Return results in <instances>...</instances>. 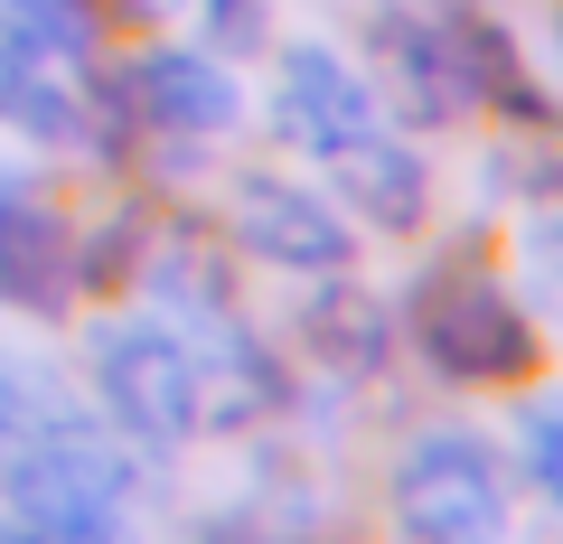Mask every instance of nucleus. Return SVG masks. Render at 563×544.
I'll return each mask as SVG.
<instances>
[{"mask_svg":"<svg viewBox=\"0 0 563 544\" xmlns=\"http://www.w3.org/2000/svg\"><path fill=\"white\" fill-rule=\"evenodd\" d=\"M0 498L29 535H113L122 498H132V460L113 442H95L85 423L47 413L10 460H0Z\"/></svg>","mask_w":563,"mask_h":544,"instance_id":"f257e3e1","label":"nucleus"},{"mask_svg":"<svg viewBox=\"0 0 563 544\" xmlns=\"http://www.w3.org/2000/svg\"><path fill=\"white\" fill-rule=\"evenodd\" d=\"M413 338L451 385H517L536 366V329L488 263H442L413 291Z\"/></svg>","mask_w":563,"mask_h":544,"instance_id":"f03ea898","label":"nucleus"},{"mask_svg":"<svg viewBox=\"0 0 563 544\" xmlns=\"http://www.w3.org/2000/svg\"><path fill=\"white\" fill-rule=\"evenodd\" d=\"M95 395L132 442L169 451L198 432V357L169 338L161 320H113L95 329Z\"/></svg>","mask_w":563,"mask_h":544,"instance_id":"7ed1b4c3","label":"nucleus"},{"mask_svg":"<svg viewBox=\"0 0 563 544\" xmlns=\"http://www.w3.org/2000/svg\"><path fill=\"white\" fill-rule=\"evenodd\" d=\"M395 517H404V535H498L507 488H498L488 442H470V432L413 442L404 469H395Z\"/></svg>","mask_w":563,"mask_h":544,"instance_id":"20e7f679","label":"nucleus"},{"mask_svg":"<svg viewBox=\"0 0 563 544\" xmlns=\"http://www.w3.org/2000/svg\"><path fill=\"white\" fill-rule=\"evenodd\" d=\"M235 244L254 263H282V273H347V254H357L339 207L291 188V179H273V169L235 179Z\"/></svg>","mask_w":563,"mask_h":544,"instance_id":"39448f33","label":"nucleus"},{"mask_svg":"<svg viewBox=\"0 0 563 544\" xmlns=\"http://www.w3.org/2000/svg\"><path fill=\"white\" fill-rule=\"evenodd\" d=\"M66 301H76V225L38 188H20V198L0 207V310L66 320Z\"/></svg>","mask_w":563,"mask_h":544,"instance_id":"423d86ee","label":"nucleus"},{"mask_svg":"<svg viewBox=\"0 0 563 544\" xmlns=\"http://www.w3.org/2000/svg\"><path fill=\"white\" fill-rule=\"evenodd\" d=\"M376 57H385V95L404 122H461L470 113V76L451 47L442 10H376Z\"/></svg>","mask_w":563,"mask_h":544,"instance_id":"0eeeda50","label":"nucleus"},{"mask_svg":"<svg viewBox=\"0 0 563 544\" xmlns=\"http://www.w3.org/2000/svg\"><path fill=\"white\" fill-rule=\"evenodd\" d=\"M273 122H282V142H291V151L329 160V151H347L357 132H376V95H366V85L347 76L329 47H282V95H273Z\"/></svg>","mask_w":563,"mask_h":544,"instance_id":"6e6552de","label":"nucleus"},{"mask_svg":"<svg viewBox=\"0 0 563 544\" xmlns=\"http://www.w3.org/2000/svg\"><path fill=\"white\" fill-rule=\"evenodd\" d=\"M132 103L151 132H179V142H207V132H225V122L244 113L235 76H225L217 57H198V47H151V57L132 66Z\"/></svg>","mask_w":563,"mask_h":544,"instance_id":"1a4fd4ad","label":"nucleus"},{"mask_svg":"<svg viewBox=\"0 0 563 544\" xmlns=\"http://www.w3.org/2000/svg\"><path fill=\"white\" fill-rule=\"evenodd\" d=\"M207 329V357H198V423H263V413H282L291 403V385H282L273 347L254 338V329H235V310L225 320H198Z\"/></svg>","mask_w":563,"mask_h":544,"instance_id":"9d476101","label":"nucleus"},{"mask_svg":"<svg viewBox=\"0 0 563 544\" xmlns=\"http://www.w3.org/2000/svg\"><path fill=\"white\" fill-rule=\"evenodd\" d=\"M0 122L20 142H76V85H66V57L38 47L10 10H0Z\"/></svg>","mask_w":563,"mask_h":544,"instance_id":"9b49d317","label":"nucleus"},{"mask_svg":"<svg viewBox=\"0 0 563 544\" xmlns=\"http://www.w3.org/2000/svg\"><path fill=\"white\" fill-rule=\"evenodd\" d=\"M329 169H339L347 207H357L366 225H385V235H413V225L432 217V169L404 142H385V132H357L347 151H329Z\"/></svg>","mask_w":563,"mask_h":544,"instance_id":"f8f14e48","label":"nucleus"},{"mask_svg":"<svg viewBox=\"0 0 563 544\" xmlns=\"http://www.w3.org/2000/svg\"><path fill=\"white\" fill-rule=\"evenodd\" d=\"M442 29H451V47H461L470 103H498V113H517V122H544V95L526 85L517 38H507V29L488 20V10H470V0H442Z\"/></svg>","mask_w":563,"mask_h":544,"instance_id":"ddd939ff","label":"nucleus"},{"mask_svg":"<svg viewBox=\"0 0 563 544\" xmlns=\"http://www.w3.org/2000/svg\"><path fill=\"white\" fill-rule=\"evenodd\" d=\"M310 347H320L339 376H376L385 347H395V320H385V301H366V291H320V301L301 310Z\"/></svg>","mask_w":563,"mask_h":544,"instance_id":"4468645a","label":"nucleus"},{"mask_svg":"<svg viewBox=\"0 0 563 544\" xmlns=\"http://www.w3.org/2000/svg\"><path fill=\"white\" fill-rule=\"evenodd\" d=\"M141 254H151L141 217H103L95 235H76V291H122L141 273Z\"/></svg>","mask_w":563,"mask_h":544,"instance_id":"2eb2a0df","label":"nucleus"},{"mask_svg":"<svg viewBox=\"0 0 563 544\" xmlns=\"http://www.w3.org/2000/svg\"><path fill=\"white\" fill-rule=\"evenodd\" d=\"M526 469H536V488L563 498V395L526 403Z\"/></svg>","mask_w":563,"mask_h":544,"instance_id":"dca6fc26","label":"nucleus"},{"mask_svg":"<svg viewBox=\"0 0 563 544\" xmlns=\"http://www.w3.org/2000/svg\"><path fill=\"white\" fill-rule=\"evenodd\" d=\"M217 47H263V0H207Z\"/></svg>","mask_w":563,"mask_h":544,"instance_id":"f3484780","label":"nucleus"},{"mask_svg":"<svg viewBox=\"0 0 563 544\" xmlns=\"http://www.w3.org/2000/svg\"><path fill=\"white\" fill-rule=\"evenodd\" d=\"M536 254H544V263H554V273H563V207H554V217L536 225Z\"/></svg>","mask_w":563,"mask_h":544,"instance_id":"a211bd4d","label":"nucleus"},{"mask_svg":"<svg viewBox=\"0 0 563 544\" xmlns=\"http://www.w3.org/2000/svg\"><path fill=\"white\" fill-rule=\"evenodd\" d=\"M122 20H161V10H179V0H113Z\"/></svg>","mask_w":563,"mask_h":544,"instance_id":"6ab92c4d","label":"nucleus"},{"mask_svg":"<svg viewBox=\"0 0 563 544\" xmlns=\"http://www.w3.org/2000/svg\"><path fill=\"white\" fill-rule=\"evenodd\" d=\"M20 188H29V169H10V160H0V207L20 198Z\"/></svg>","mask_w":563,"mask_h":544,"instance_id":"aec40b11","label":"nucleus"}]
</instances>
